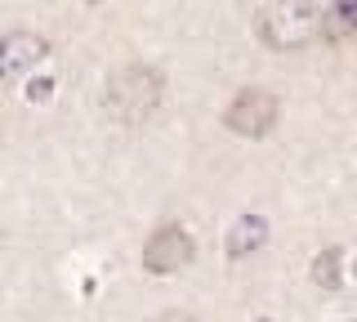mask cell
Instances as JSON below:
<instances>
[{
  "instance_id": "obj_1",
  "label": "cell",
  "mask_w": 357,
  "mask_h": 322,
  "mask_svg": "<svg viewBox=\"0 0 357 322\" xmlns=\"http://www.w3.org/2000/svg\"><path fill=\"white\" fill-rule=\"evenodd\" d=\"M165 98V76L152 63H126L103 81V112L121 126H143Z\"/></svg>"
},
{
  "instance_id": "obj_2",
  "label": "cell",
  "mask_w": 357,
  "mask_h": 322,
  "mask_svg": "<svg viewBox=\"0 0 357 322\" xmlns=\"http://www.w3.org/2000/svg\"><path fill=\"white\" fill-rule=\"evenodd\" d=\"M321 5L317 0H273L259 14V41L268 50H308L321 41Z\"/></svg>"
},
{
  "instance_id": "obj_3",
  "label": "cell",
  "mask_w": 357,
  "mask_h": 322,
  "mask_svg": "<svg viewBox=\"0 0 357 322\" xmlns=\"http://www.w3.org/2000/svg\"><path fill=\"white\" fill-rule=\"evenodd\" d=\"M277 112H282V103H277L273 90L245 85V90H237V98L223 108V126L241 139H264L268 130L277 126Z\"/></svg>"
},
{
  "instance_id": "obj_4",
  "label": "cell",
  "mask_w": 357,
  "mask_h": 322,
  "mask_svg": "<svg viewBox=\"0 0 357 322\" xmlns=\"http://www.w3.org/2000/svg\"><path fill=\"white\" fill-rule=\"evenodd\" d=\"M192 260H197V247H192V233L183 224H161L148 242H143V269L152 277L183 273Z\"/></svg>"
},
{
  "instance_id": "obj_5",
  "label": "cell",
  "mask_w": 357,
  "mask_h": 322,
  "mask_svg": "<svg viewBox=\"0 0 357 322\" xmlns=\"http://www.w3.org/2000/svg\"><path fill=\"white\" fill-rule=\"evenodd\" d=\"M40 59H50V41L40 31H5L0 36V81L31 72Z\"/></svg>"
},
{
  "instance_id": "obj_6",
  "label": "cell",
  "mask_w": 357,
  "mask_h": 322,
  "mask_svg": "<svg viewBox=\"0 0 357 322\" xmlns=\"http://www.w3.org/2000/svg\"><path fill=\"white\" fill-rule=\"evenodd\" d=\"M268 242V219L264 215H241L237 224L228 228V260H245Z\"/></svg>"
},
{
  "instance_id": "obj_7",
  "label": "cell",
  "mask_w": 357,
  "mask_h": 322,
  "mask_svg": "<svg viewBox=\"0 0 357 322\" xmlns=\"http://www.w3.org/2000/svg\"><path fill=\"white\" fill-rule=\"evenodd\" d=\"M344 255H340V247H326L321 255H312V282L321 286V291H335V286L344 282Z\"/></svg>"
},
{
  "instance_id": "obj_8",
  "label": "cell",
  "mask_w": 357,
  "mask_h": 322,
  "mask_svg": "<svg viewBox=\"0 0 357 322\" xmlns=\"http://www.w3.org/2000/svg\"><path fill=\"white\" fill-rule=\"evenodd\" d=\"M331 14L340 18L344 27H357V0H331Z\"/></svg>"
},
{
  "instance_id": "obj_9",
  "label": "cell",
  "mask_w": 357,
  "mask_h": 322,
  "mask_svg": "<svg viewBox=\"0 0 357 322\" xmlns=\"http://www.w3.org/2000/svg\"><path fill=\"white\" fill-rule=\"evenodd\" d=\"M50 94H54V81H50V76H40V81L27 85V98H31V103H45Z\"/></svg>"
},
{
  "instance_id": "obj_10",
  "label": "cell",
  "mask_w": 357,
  "mask_h": 322,
  "mask_svg": "<svg viewBox=\"0 0 357 322\" xmlns=\"http://www.w3.org/2000/svg\"><path fill=\"white\" fill-rule=\"evenodd\" d=\"M148 322H197L192 314H178V309H165V314H156V318H148Z\"/></svg>"
},
{
  "instance_id": "obj_11",
  "label": "cell",
  "mask_w": 357,
  "mask_h": 322,
  "mask_svg": "<svg viewBox=\"0 0 357 322\" xmlns=\"http://www.w3.org/2000/svg\"><path fill=\"white\" fill-rule=\"evenodd\" d=\"M85 5H107V0H85Z\"/></svg>"
},
{
  "instance_id": "obj_12",
  "label": "cell",
  "mask_w": 357,
  "mask_h": 322,
  "mask_svg": "<svg viewBox=\"0 0 357 322\" xmlns=\"http://www.w3.org/2000/svg\"><path fill=\"white\" fill-rule=\"evenodd\" d=\"M353 273H357V264H353Z\"/></svg>"
},
{
  "instance_id": "obj_13",
  "label": "cell",
  "mask_w": 357,
  "mask_h": 322,
  "mask_svg": "<svg viewBox=\"0 0 357 322\" xmlns=\"http://www.w3.org/2000/svg\"><path fill=\"white\" fill-rule=\"evenodd\" d=\"M259 322H268V318H259Z\"/></svg>"
}]
</instances>
